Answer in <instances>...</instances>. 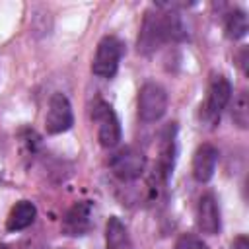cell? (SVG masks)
Returning a JSON list of instances; mask_svg holds the SVG:
<instances>
[{
  "mask_svg": "<svg viewBox=\"0 0 249 249\" xmlns=\"http://www.w3.org/2000/svg\"><path fill=\"white\" fill-rule=\"evenodd\" d=\"M93 121L97 123V138L103 148H115L121 142V123L113 107L105 101H97L93 107Z\"/></svg>",
  "mask_w": 249,
  "mask_h": 249,
  "instance_id": "6",
  "label": "cell"
},
{
  "mask_svg": "<svg viewBox=\"0 0 249 249\" xmlns=\"http://www.w3.org/2000/svg\"><path fill=\"white\" fill-rule=\"evenodd\" d=\"M196 228L206 235H216L222 228L220 220V208L216 202V196L212 193H206L198 198L196 204Z\"/></svg>",
  "mask_w": 249,
  "mask_h": 249,
  "instance_id": "10",
  "label": "cell"
},
{
  "mask_svg": "<svg viewBox=\"0 0 249 249\" xmlns=\"http://www.w3.org/2000/svg\"><path fill=\"white\" fill-rule=\"evenodd\" d=\"M91 226H93V204L89 200L74 202L62 218V231L72 237L86 235L91 230Z\"/></svg>",
  "mask_w": 249,
  "mask_h": 249,
  "instance_id": "9",
  "label": "cell"
},
{
  "mask_svg": "<svg viewBox=\"0 0 249 249\" xmlns=\"http://www.w3.org/2000/svg\"><path fill=\"white\" fill-rule=\"evenodd\" d=\"M231 249H249V239L247 235H237L231 243Z\"/></svg>",
  "mask_w": 249,
  "mask_h": 249,
  "instance_id": "17",
  "label": "cell"
},
{
  "mask_svg": "<svg viewBox=\"0 0 249 249\" xmlns=\"http://www.w3.org/2000/svg\"><path fill=\"white\" fill-rule=\"evenodd\" d=\"M175 156H177V126L175 123H169L163 126L160 134L158 144V171L156 175L165 183L175 167Z\"/></svg>",
  "mask_w": 249,
  "mask_h": 249,
  "instance_id": "8",
  "label": "cell"
},
{
  "mask_svg": "<svg viewBox=\"0 0 249 249\" xmlns=\"http://www.w3.org/2000/svg\"><path fill=\"white\" fill-rule=\"evenodd\" d=\"M224 31L228 39H241L247 35L249 31V23H247V14L243 10H231L226 14L224 18Z\"/></svg>",
  "mask_w": 249,
  "mask_h": 249,
  "instance_id": "14",
  "label": "cell"
},
{
  "mask_svg": "<svg viewBox=\"0 0 249 249\" xmlns=\"http://www.w3.org/2000/svg\"><path fill=\"white\" fill-rule=\"evenodd\" d=\"M37 218V208L31 200H18L8 218H6V230L8 231H21L25 228H29Z\"/></svg>",
  "mask_w": 249,
  "mask_h": 249,
  "instance_id": "12",
  "label": "cell"
},
{
  "mask_svg": "<svg viewBox=\"0 0 249 249\" xmlns=\"http://www.w3.org/2000/svg\"><path fill=\"white\" fill-rule=\"evenodd\" d=\"M230 99H231V84H230V80L226 76H222V74H214L210 78V84H208L206 101L200 107L202 109V119L208 124L214 126L220 121V115L226 109V105L230 103Z\"/></svg>",
  "mask_w": 249,
  "mask_h": 249,
  "instance_id": "1",
  "label": "cell"
},
{
  "mask_svg": "<svg viewBox=\"0 0 249 249\" xmlns=\"http://www.w3.org/2000/svg\"><path fill=\"white\" fill-rule=\"evenodd\" d=\"M121 56H123V43L113 35L103 37L97 45V51L91 62V72L99 78H113L119 70Z\"/></svg>",
  "mask_w": 249,
  "mask_h": 249,
  "instance_id": "3",
  "label": "cell"
},
{
  "mask_svg": "<svg viewBox=\"0 0 249 249\" xmlns=\"http://www.w3.org/2000/svg\"><path fill=\"white\" fill-rule=\"evenodd\" d=\"M173 249H208V245H206L198 235L183 233V235L175 241V247H173Z\"/></svg>",
  "mask_w": 249,
  "mask_h": 249,
  "instance_id": "16",
  "label": "cell"
},
{
  "mask_svg": "<svg viewBox=\"0 0 249 249\" xmlns=\"http://www.w3.org/2000/svg\"><path fill=\"white\" fill-rule=\"evenodd\" d=\"M74 124V113L68 97L60 91L53 93L49 99V109L45 115V128L49 134H62Z\"/></svg>",
  "mask_w": 249,
  "mask_h": 249,
  "instance_id": "7",
  "label": "cell"
},
{
  "mask_svg": "<svg viewBox=\"0 0 249 249\" xmlns=\"http://www.w3.org/2000/svg\"><path fill=\"white\" fill-rule=\"evenodd\" d=\"M216 163H218V148L208 142L200 144L193 156V177L198 183H208L216 171Z\"/></svg>",
  "mask_w": 249,
  "mask_h": 249,
  "instance_id": "11",
  "label": "cell"
},
{
  "mask_svg": "<svg viewBox=\"0 0 249 249\" xmlns=\"http://www.w3.org/2000/svg\"><path fill=\"white\" fill-rule=\"evenodd\" d=\"M167 111V91L156 82H146L138 91V117L144 123L160 121Z\"/></svg>",
  "mask_w": 249,
  "mask_h": 249,
  "instance_id": "2",
  "label": "cell"
},
{
  "mask_svg": "<svg viewBox=\"0 0 249 249\" xmlns=\"http://www.w3.org/2000/svg\"><path fill=\"white\" fill-rule=\"evenodd\" d=\"M109 167H111L113 175L119 177L121 181H134L144 173L146 156L132 146H124L111 156Z\"/></svg>",
  "mask_w": 249,
  "mask_h": 249,
  "instance_id": "4",
  "label": "cell"
},
{
  "mask_svg": "<svg viewBox=\"0 0 249 249\" xmlns=\"http://www.w3.org/2000/svg\"><path fill=\"white\" fill-rule=\"evenodd\" d=\"M0 249H6V247H4V245H0Z\"/></svg>",
  "mask_w": 249,
  "mask_h": 249,
  "instance_id": "18",
  "label": "cell"
},
{
  "mask_svg": "<svg viewBox=\"0 0 249 249\" xmlns=\"http://www.w3.org/2000/svg\"><path fill=\"white\" fill-rule=\"evenodd\" d=\"M105 249H134L126 226L121 218L111 216L105 226Z\"/></svg>",
  "mask_w": 249,
  "mask_h": 249,
  "instance_id": "13",
  "label": "cell"
},
{
  "mask_svg": "<svg viewBox=\"0 0 249 249\" xmlns=\"http://www.w3.org/2000/svg\"><path fill=\"white\" fill-rule=\"evenodd\" d=\"M231 119L239 128H247L249 126V99H247V91L241 89L235 97H233V107H231Z\"/></svg>",
  "mask_w": 249,
  "mask_h": 249,
  "instance_id": "15",
  "label": "cell"
},
{
  "mask_svg": "<svg viewBox=\"0 0 249 249\" xmlns=\"http://www.w3.org/2000/svg\"><path fill=\"white\" fill-rule=\"evenodd\" d=\"M163 43H167L165 39V31H163V21H161V12H152L148 10L144 14L142 25H140V33H138V41H136V49L140 54L148 56L152 53H156Z\"/></svg>",
  "mask_w": 249,
  "mask_h": 249,
  "instance_id": "5",
  "label": "cell"
}]
</instances>
